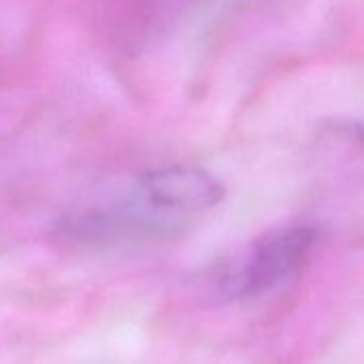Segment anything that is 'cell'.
Returning <instances> with one entry per match:
<instances>
[{"label": "cell", "mask_w": 364, "mask_h": 364, "mask_svg": "<svg viewBox=\"0 0 364 364\" xmlns=\"http://www.w3.org/2000/svg\"><path fill=\"white\" fill-rule=\"evenodd\" d=\"M223 196V185L202 167H156L141 171L116 200L60 217L52 236L71 249L176 240L219 206Z\"/></svg>", "instance_id": "obj_1"}, {"label": "cell", "mask_w": 364, "mask_h": 364, "mask_svg": "<svg viewBox=\"0 0 364 364\" xmlns=\"http://www.w3.org/2000/svg\"><path fill=\"white\" fill-rule=\"evenodd\" d=\"M317 232L306 225H289L266 232L215 272V291L225 300H247L262 296L309 259Z\"/></svg>", "instance_id": "obj_2"}]
</instances>
